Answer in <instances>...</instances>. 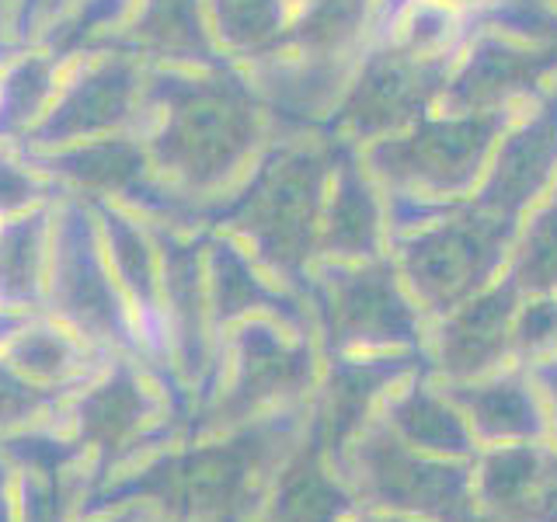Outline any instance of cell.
I'll return each instance as SVG.
<instances>
[{
  "mask_svg": "<svg viewBox=\"0 0 557 522\" xmlns=\"http://www.w3.org/2000/svg\"><path fill=\"white\" fill-rule=\"evenodd\" d=\"M63 63L42 46H17L0 63V144H22L60 91Z\"/></svg>",
  "mask_w": 557,
  "mask_h": 522,
  "instance_id": "52a82bcc",
  "label": "cell"
},
{
  "mask_svg": "<svg viewBox=\"0 0 557 522\" xmlns=\"http://www.w3.org/2000/svg\"><path fill=\"white\" fill-rule=\"evenodd\" d=\"M63 4H70V0H42V4H39V17H35V32H39V25L46 22V17H52ZM32 39H35V35H32Z\"/></svg>",
  "mask_w": 557,
  "mask_h": 522,
  "instance_id": "4fadbf2b",
  "label": "cell"
},
{
  "mask_svg": "<svg viewBox=\"0 0 557 522\" xmlns=\"http://www.w3.org/2000/svg\"><path fill=\"white\" fill-rule=\"evenodd\" d=\"M52 202L0 220V310L42 313L52 248Z\"/></svg>",
  "mask_w": 557,
  "mask_h": 522,
  "instance_id": "8992f818",
  "label": "cell"
},
{
  "mask_svg": "<svg viewBox=\"0 0 557 522\" xmlns=\"http://www.w3.org/2000/svg\"><path fill=\"white\" fill-rule=\"evenodd\" d=\"M60 196L46 174L35 167L14 144H0V220L28 213L35 206H46Z\"/></svg>",
  "mask_w": 557,
  "mask_h": 522,
  "instance_id": "30bf717a",
  "label": "cell"
},
{
  "mask_svg": "<svg viewBox=\"0 0 557 522\" xmlns=\"http://www.w3.org/2000/svg\"><path fill=\"white\" fill-rule=\"evenodd\" d=\"M101 49H122L147 66H226L209 32L206 0H136L126 25Z\"/></svg>",
  "mask_w": 557,
  "mask_h": 522,
  "instance_id": "277c9868",
  "label": "cell"
},
{
  "mask_svg": "<svg viewBox=\"0 0 557 522\" xmlns=\"http://www.w3.org/2000/svg\"><path fill=\"white\" fill-rule=\"evenodd\" d=\"M147 63L122 49H91L63 63L60 91L28 139L14 147L57 150L84 139L136 133L144 109Z\"/></svg>",
  "mask_w": 557,
  "mask_h": 522,
  "instance_id": "3957f363",
  "label": "cell"
},
{
  "mask_svg": "<svg viewBox=\"0 0 557 522\" xmlns=\"http://www.w3.org/2000/svg\"><path fill=\"white\" fill-rule=\"evenodd\" d=\"M0 46H17L11 35V8L8 0H0Z\"/></svg>",
  "mask_w": 557,
  "mask_h": 522,
  "instance_id": "7c38bea8",
  "label": "cell"
},
{
  "mask_svg": "<svg viewBox=\"0 0 557 522\" xmlns=\"http://www.w3.org/2000/svg\"><path fill=\"white\" fill-rule=\"evenodd\" d=\"M139 139L171 191L206 216L244 182L261 150V112L244 66H147Z\"/></svg>",
  "mask_w": 557,
  "mask_h": 522,
  "instance_id": "6da1fadb",
  "label": "cell"
},
{
  "mask_svg": "<svg viewBox=\"0 0 557 522\" xmlns=\"http://www.w3.org/2000/svg\"><path fill=\"white\" fill-rule=\"evenodd\" d=\"M91 202V199H87ZM95 220L101 234V248L109 258L112 275L126 296L136 331H147V341H161L157 331H164L161 313V244H157L153 223L126 206L95 199Z\"/></svg>",
  "mask_w": 557,
  "mask_h": 522,
  "instance_id": "5b68a950",
  "label": "cell"
},
{
  "mask_svg": "<svg viewBox=\"0 0 557 522\" xmlns=\"http://www.w3.org/2000/svg\"><path fill=\"white\" fill-rule=\"evenodd\" d=\"M42 0H8L11 8V35L17 46H28L35 35V17H39Z\"/></svg>",
  "mask_w": 557,
  "mask_h": 522,
  "instance_id": "8fae6325",
  "label": "cell"
},
{
  "mask_svg": "<svg viewBox=\"0 0 557 522\" xmlns=\"http://www.w3.org/2000/svg\"><path fill=\"white\" fill-rule=\"evenodd\" d=\"M133 4L136 0H70L39 25L32 46H42L60 63H70L109 42L126 25Z\"/></svg>",
  "mask_w": 557,
  "mask_h": 522,
  "instance_id": "9c48e42d",
  "label": "cell"
},
{
  "mask_svg": "<svg viewBox=\"0 0 557 522\" xmlns=\"http://www.w3.org/2000/svg\"><path fill=\"white\" fill-rule=\"evenodd\" d=\"M206 17L220 57L234 66H258L283 32V0H206Z\"/></svg>",
  "mask_w": 557,
  "mask_h": 522,
  "instance_id": "ba28073f",
  "label": "cell"
},
{
  "mask_svg": "<svg viewBox=\"0 0 557 522\" xmlns=\"http://www.w3.org/2000/svg\"><path fill=\"white\" fill-rule=\"evenodd\" d=\"M11 49H17V46H0V63H4V57H8Z\"/></svg>",
  "mask_w": 557,
  "mask_h": 522,
  "instance_id": "5bb4252c",
  "label": "cell"
},
{
  "mask_svg": "<svg viewBox=\"0 0 557 522\" xmlns=\"http://www.w3.org/2000/svg\"><path fill=\"white\" fill-rule=\"evenodd\" d=\"M42 313L77 331L95 348H126L139 341L129 303L104 258L95 209L70 191H60L52 202V248Z\"/></svg>",
  "mask_w": 557,
  "mask_h": 522,
  "instance_id": "7a4b0ae2",
  "label": "cell"
}]
</instances>
